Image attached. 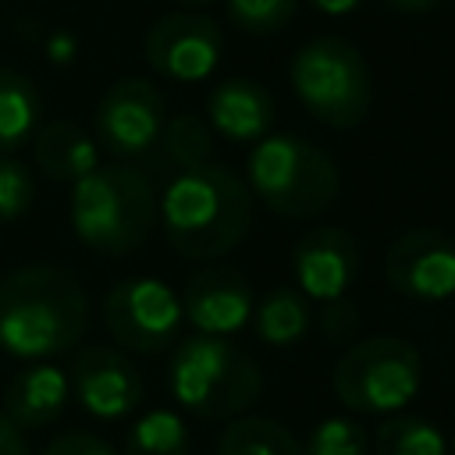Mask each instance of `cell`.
<instances>
[{
	"instance_id": "1",
	"label": "cell",
	"mask_w": 455,
	"mask_h": 455,
	"mask_svg": "<svg viewBox=\"0 0 455 455\" xmlns=\"http://www.w3.org/2000/svg\"><path fill=\"white\" fill-rule=\"evenodd\" d=\"M89 327L82 281L50 263L18 267L0 277V348L25 363L71 352Z\"/></svg>"
},
{
	"instance_id": "2",
	"label": "cell",
	"mask_w": 455,
	"mask_h": 455,
	"mask_svg": "<svg viewBox=\"0 0 455 455\" xmlns=\"http://www.w3.org/2000/svg\"><path fill=\"white\" fill-rule=\"evenodd\" d=\"M156 217L171 249L185 259H217L245 242L252 228V192L224 164L178 171L156 196Z\"/></svg>"
},
{
	"instance_id": "3",
	"label": "cell",
	"mask_w": 455,
	"mask_h": 455,
	"mask_svg": "<svg viewBox=\"0 0 455 455\" xmlns=\"http://www.w3.org/2000/svg\"><path fill=\"white\" fill-rule=\"evenodd\" d=\"M68 217L85 249L100 256H128L156 224L153 181L132 164H100L71 185Z\"/></svg>"
},
{
	"instance_id": "4",
	"label": "cell",
	"mask_w": 455,
	"mask_h": 455,
	"mask_svg": "<svg viewBox=\"0 0 455 455\" xmlns=\"http://www.w3.org/2000/svg\"><path fill=\"white\" fill-rule=\"evenodd\" d=\"M171 398L199 419H235L245 416L259 391V363L235 341L213 334L181 338L167 363Z\"/></svg>"
},
{
	"instance_id": "5",
	"label": "cell",
	"mask_w": 455,
	"mask_h": 455,
	"mask_svg": "<svg viewBox=\"0 0 455 455\" xmlns=\"http://www.w3.org/2000/svg\"><path fill=\"white\" fill-rule=\"evenodd\" d=\"M245 185L270 213L288 220H306L338 199V167L309 139L277 132L263 135L245 156Z\"/></svg>"
},
{
	"instance_id": "6",
	"label": "cell",
	"mask_w": 455,
	"mask_h": 455,
	"mask_svg": "<svg viewBox=\"0 0 455 455\" xmlns=\"http://www.w3.org/2000/svg\"><path fill=\"white\" fill-rule=\"evenodd\" d=\"M291 89L306 114L327 128H355L370 114L373 78L366 57L341 36H316L302 43L288 68Z\"/></svg>"
},
{
	"instance_id": "7",
	"label": "cell",
	"mask_w": 455,
	"mask_h": 455,
	"mask_svg": "<svg viewBox=\"0 0 455 455\" xmlns=\"http://www.w3.org/2000/svg\"><path fill=\"white\" fill-rule=\"evenodd\" d=\"M334 398L363 416L405 409L423 387V359L409 338L370 334L352 341L331 370Z\"/></svg>"
},
{
	"instance_id": "8",
	"label": "cell",
	"mask_w": 455,
	"mask_h": 455,
	"mask_svg": "<svg viewBox=\"0 0 455 455\" xmlns=\"http://www.w3.org/2000/svg\"><path fill=\"white\" fill-rule=\"evenodd\" d=\"M181 320V299L160 277H124L103 299V327L124 352L156 355L171 348Z\"/></svg>"
},
{
	"instance_id": "9",
	"label": "cell",
	"mask_w": 455,
	"mask_h": 455,
	"mask_svg": "<svg viewBox=\"0 0 455 455\" xmlns=\"http://www.w3.org/2000/svg\"><path fill=\"white\" fill-rule=\"evenodd\" d=\"M167 121L164 110V92L139 75L117 78L96 103L92 128H96V146L107 149L110 156L135 160L156 149L160 128Z\"/></svg>"
},
{
	"instance_id": "10",
	"label": "cell",
	"mask_w": 455,
	"mask_h": 455,
	"mask_svg": "<svg viewBox=\"0 0 455 455\" xmlns=\"http://www.w3.org/2000/svg\"><path fill=\"white\" fill-rule=\"evenodd\" d=\"M142 53L146 64L171 82H203L224 57V36L206 14L174 11L149 25Z\"/></svg>"
},
{
	"instance_id": "11",
	"label": "cell",
	"mask_w": 455,
	"mask_h": 455,
	"mask_svg": "<svg viewBox=\"0 0 455 455\" xmlns=\"http://www.w3.org/2000/svg\"><path fill=\"white\" fill-rule=\"evenodd\" d=\"M384 277L416 302H444L455 295V238L441 228H409L384 252Z\"/></svg>"
},
{
	"instance_id": "12",
	"label": "cell",
	"mask_w": 455,
	"mask_h": 455,
	"mask_svg": "<svg viewBox=\"0 0 455 455\" xmlns=\"http://www.w3.org/2000/svg\"><path fill=\"white\" fill-rule=\"evenodd\" d=\"M71 395L92 419H124L142 402V373L139 366L110 345H85L68 373Z\"/></svg>"
},
{
	"instance_id": "13",
	"label": "cell",
	"mask_w": 455,
	"mask_h": 455,
	"mask_svg": "<svg viewBox=\"0 0 455 455\" xmlns=\"http://www.w3.org/2000/svg\"><path fill=\"white\" fill-rule=\"evenodd\" d=\"M181 299L185 320L196 327V334H213V338H231L252 320V284L238 267L228 263H206L199 267L188 281Z\"/></svg>"
},
{
	"instance_id": "14",
	"label": "cell",
	"mask_w": 455,
	"mask_h": 455,
	"mask_svg": "<svg viewBox=\"0 0 455 455\" xmlns=\"http://www.w3.org/2000/svg\"><path fill=\"white\" fill-rule=\"evenodd\" d=\"M359 274V245L338 224L309 228L291 249V281L313 302L341 299Z\"/></svg>"
},
{
	"instance_id": "15",
	"label": "cell",
	"mask_w": 455,
	"mask_h": 455,
	"mask_svg": "<svg viewBox=\"0 0 455 455\" xmlns=\"http://www.w3.org/2000/svg\"><path fill=\"white\" fill-rule=\"evenodd\" d=\"M274 96L256 78H224L206 100L210 132L228 142H259L274 124Z\"/></svg>"
},
{
	"instance_id": "16",
	"label": "cell",
	"mask_w": 455,
	"mask_h": 455,
	"mask_svg": "<svg viewBox=\"0 0 455 455\" xmlns=\"http://www.w3.org/2000/svg\"><path fill=\"white\" fill-rule=\"evenodd\" d=\"M68 398H71V384H68V373L60 366L28 363L7 384L4 416L18 430H43L68 409Z\"/></svg>"
},
{
	"instance_id": "17",
	"label": "cell",
	"mask_w": 455,
	"mask_h": 455,
	"mask_svg": "<svg viewBox=\"0 0 455 455\" xmlns=\"http://www.w3.org/2000/svg\"><path fill=\"white\" fill-rule=\"evenodd\" d=\"M28 146H32L36 171L43 178L57 181V185H75L92 167H100V146H96V139L78 121H68V117L43 121L36 128V135L28 139Z\"/></svg>"
},
{
	"instance_id": "18",
	"label": "cell",
	"mask_w": 455,
	"mask_h": 455,
	"mask_svg": "<svg viewBox=\"0 0 455 455\" xmlns=\"http://www.w3.org/2000/svg\"><path fill=\"white\" fill-rule=\"evenodd\" d=\"M309 327H313L309 299L291 284L270 288L252 306V331L267 348H291L309 334Z\"/></svg>"
},
{
	"instance_id": "19",
	"label": "cell",
	"mask_w": 455,
	"mask_h": 455,
	"mask_svg": "<svg viewBox=\"0 0 455 455\" xmlns=\"http://www.w3.org/2000/svg\"><path fill=\"white\" fill-rule=\"evenodd\" d=\"M43 124V96L36 82L14 68H0V156H14Z\"/></svg>"
},
{
	"instance_id": "20",
	"label": "cell",
	"mask_w": 455,
	"mask_h": 455,
	"mask_svg": "<svg viewBox=\"0 0 455 455\" xmlns=\"http://www.w3.org/2000/svg\"><path fill=\"white\" fill-rule=\"evenodd\" d=\"M217 455H306L302 441L274 416H235L220 437Z\"/></svg>"
},
{
	"instance_id": "21",
	"label": "cell",
	"mask_w": 455,
	"mask_h": 455,
	"mask_svg": "<svg viewBox=\"0 0 455 455\" xmlns=\"http://www.w3.org/2000/svg\"><path fill=\"white\" fill-rule=\"evenodd\" d=\"M192 434L174 409L142 412L124 434V455H188Z\"/></svg>"
},
{
	"instance_id": "22",
	"label": "cell",
	"mask_w": 455,
	"mask_h": 455,
	"mask_svg": "<svg viewBox=\"0 0 455 455\" xmlns=\"http://www.w3.org/2000/svg\"><path fill=\"white\" fill-rule=\"evenodd\" d=\"M156 146H160L164 160L174 171H188V167L210 164V156H213V132H210V124L199 114L185 110V114H174V117L164 121Z\"/></svg>"
},
{
	"instance_id": "23",
	"label": "cell",
	"mask_w": 455,
	"mask_h": 455,
	"mask_svg": "<svg viewBox=\"0 0 455 455\" xmlns=\"http://www.w3.org/2000/svg\"><path fill=\"white\" fill-rule=\"evenodd\" d=\"M373 455H448V437L423 416H391L373 434Z\"/></svg>"
},
{
	"instance_id": "24",
	"label": "cell",
	"mask_w": 455,
	"mask_h": 455,
	"mask_svg": "<svg viewBox=\"0 0 455 455\" xmlns=\"http://www.w3.org/2000/svg\"><path fill=\"white\" fill-rule=\"evenodd\" d=\"M306 455H366L370 434L352 416H327L316 427H309V437L302 441Z\"/></svg>"
},
{
	"instance_id": "25",
	"label": "cell",
	"mask_w": 455,
	"mask_h": 455,
	"mask_svg": "<svg viewBox=\"0 0 455 455\" xmlns=\"http://www.w3.org/2000/svg\"><path fill=\"white\" fill-rule=\"evenodd\" d=\"M299 11V0H228V18L242 28V32H281L284 25H291Z\"/></svg>"
},
{
	"instance_id": "26",
	"label": "cell",
	"mask_w": 455,
	"mask_h": 455,
	"mask_svg": "<svg viewBox=\"0 0 455 455\" xmlns=\"http://www.w3.org/2000/svg\"><path fill=\"white\" fill-rule=\"evenodd\" d=\"M36 203V178L18 156H0V224L25 217Z\"/></svg>"
},
{
	"instance_id": "27",
	"label": "cell",
	"mask_w": 455,
	"mask_h": 455,
	"mask_svg": "<svg viewBox=\"0 0 455 455\" xmlns=\"http://www.w3.org/2000/svg\"><path fill=\"white\" fill-rule=\"evenodd\" d=\"M316 331H320V338L327 345L345 352L352 341H359V309H355V302H348L345 295L331 299V302H320Z\"/></svg>"
},
{
	"instance_id": "28",
	"label": "cell",
	"mask_w": 455,
	"mask_h": 455,
	"mask_svg": "<svg viewBox=\"0 0 455 455\" xmlns=\"http://www.w3.org/2000/svg\"><path fill=\"white\" fill-rule=\"evenodd\" d=\"M43 455H117V451H114L103 437H96V434L71 430V434L53 437V441L43 448Z\"/></svg>"
},
{
	"instance_id": "29",
	"label": "cell",
	"mask_w": 455,
	"mask_h": 455,
	"mask_svg": "<svg viewBox=\"0 0 455 455\" xmlns=\"http://www.w3.org/2000/svg\"><path fill=\"white\" fill-rule=\"evenodd\" d=\"M43 50H46V60H50V64L68 68V64L78 57V36L68 32V28H57V32H50V39L43 43Z\"/></svg>"
},
{
	"instance_id": "30",
	"label": "cell",
	"mask_w": 455,
	"mask_h": 455,
	"mask_svg": "<svg viewBox=\"0 0 455 455\" xmlns=\"http://www.w3.org/2000/svg\"><path fill=\"white\" fill-rule=\"evenodd\" d=\"M0 455H32L25 430H18L4 412H0Z\"/></svg>"
},
{
	"instance_id": "31",
	"label": "cell",
	"mask_w": 455,
	"mask_h": 455,
	"mask_svg": "<svg viewBox=\"0 0 455 455\" xmlns=\"http://www.w3.org/2000/svg\"><path fill=\"white\" fill-rule=\"evenodd\" d=\"M313 11L327 14V18H345V14H355L366 0H306Z\"/></svg>"
},
{
	"instance_id": "32",
	"label": "cell",
	"mask_w": 455,
	"mask_h": 455,
	"mask_svg": "<svg viewBox=\"0 0 455 455\" xmlns=\"http://www.w3.org/2000/svg\"><path fill=\"white\" fill-rule=\"evenodd\" d=\"M391 11H402V14H427L434 11L441 0H384Z\"/></svg>"
},
{
	"instance_id": "33",
	"label": "cell",
	"mask_w": 455,
	"mask_h": 455,
	"mask_svg": "<svg viewBox=\"0 0 455 455\" xmlns=\"http://www.w3.org/2000/svg\"><path fill=\"white\" fill-rule=\"evenodd\" d=\"M178 4H185V7H203V4H213V0H178Z\"/></svg>"
},
{
	"instance_id": "34",
	"label": "cell",
	"mask_w": 455,
	"mask_h": 455,
	"mask_svg": "<svg viewBox=\"0 0 455 455\" xmlns=\"http://www.w3.org/2000/svg\"><path fill=\"white\" fill-rule=\"evenodd\" d=\"M451 455H455V441H451Z\"/></svg>"
}]
</instances>
